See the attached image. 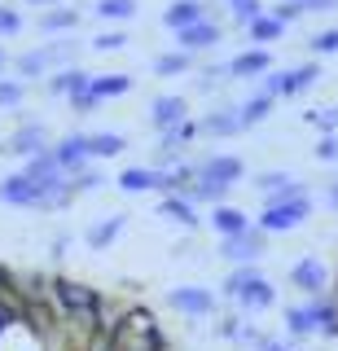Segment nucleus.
Segmentation results:
<instances>
[{"instance_id": "obj_49", "label": "nucleus", "mask_w": 338, "mask_h": 351, "mask_svg": "<svg viewBox=\"0 0 338 351\" xmlns=\"http://www.w3.org/2000/svg\"><path fill=\"white\" fill-rule=\"evenodd\" d=\"M67 255H71V233H58V237L49 241V259H53V263H62Z\"/></svg>"}, {"instance_id": "obj_9", "label": "nucleus", "mask_w": 338, "mask_h": 351, "mask_svg": "<svg viewBox=\"0 0 338 351\" xmlns=\"http://www.w3.org/2000/svg\"><path fill=\"white\" fill-rule=\"evenodd\" d=\"M0 202H5V206H27V211H40L45 189H40L27 171H9V176H0Z\"/></svg>"}, {"instance_id": "obj_26", "label": "nucleus", "mask_w": 338, "mask_h": 351, "mask_svg": "<svg viewBox=\"0 0 338 351\" xmlns=\"http://www.w3.org/2000/svg\"><path fill=\"white\" fill-rule=\"evenodd\" d=\"M75 27H80V9L75 5L40 9V31H45V36H62V31H75Z\"/></svg>"}, {"instance_id": "obj_16", "label": "nucleus", "mask_w": 338, "mask_h": 351, "mask_svg": "<svg viewBox=\"0 0 338 351\" xmlns=\"http://www.w3.org/2000/svg\"><path fill=\"white\" fill-rule=\"evenodd\" d=\"M128 228V211H114V215H101L97 224H88V233H84V241H88V250H110L119 237H123Z\"/></svg>"}, {"instance_id": "obj_11", "label": "nucleus", "mask_w": 338, "mask_h": 351, "mask_svg": "<svg viewBox=\"0 0 338 351\" xmlns=\"http://www.w3.org/2000/svg\"><path fill=\"white\" fill-rule=\"evenodd\" d=\"M53 158H58V167L75 176L80 167H88L93 162V149H88V132H67L62 141H53Z\"/></svg>"}, {"instance_id": "obj_15", "label": "nucleus", "mask_w": 338, "mask_h": 351, "mask_svg": "<svg viewBox=\"0 0 338 351\" xmlns=\"http://www.w3.org/2000/svg\"><path fill=\"white\" fill-rule=\"evenodd\" d=\"M158 215L167 219V224H180L184 233H193V228L202 224L198 206H193V202H189L184 193H162V202H158Z\"/></svg>"}, {"instance_id": "obj_52", "label": "nucleus", "mask_w": 338, "mask_h": 351, "mask_svg": "<svg viewBox=\"0 0 338 351\" xmlns=\"http://www.w3.org/2000/svg\"><path fill=\"white\" fill-rule=\"evenodd\" d=\"M9 66H14V58H9V49H5V44H0V80H5V75H9Z\"/></svg>"}, {"instance_id": "obj_34", "label": "nucleus", "mask_w": 338, "mask_h": 351, "mask_svg": "<svg viewBox=\"0 0 338 351\" xmlns=\"http://www.w3.org/2000/svg\"><path fill=\"white\" fill-rule=\"evenodd\" d=\"M259 277H264V272H259V263H242V268H233L220 281V294H224V299H237V294H242L250 281H259Z\"/></svg>"}, {"instance_id": "obj_8", "label": "nucleus", "mask_w": 338, "mask_h": 351, "mask_svg": "<svg viewBox=\"0 0 338 351\" xmlns=\"http://www.w3.org/2000/svg\"><path fill=\"white\" fill-rule=\"evenodd\" d=\"M53 149V141H49V128L45 123H36V119H27L18 132H9V141L0 145V154H14V158H36V154H45Z\"/></svg>"}, {"instance_id": "obj_12", "label": "nucleus", "mask_w": 338, "mask_h": 351, "mask_svg": "<svg viewBox=\"0 0 338 351\" xmlns=\"http://www.w3.org/2000/svg\"><path fill=\"white\" fill-rule=\"evenodd\" d=\"M193 167H198V180H220V184H233V189L246 176V162L237 158V154H206V158L193 162Z\"/></svg>"}, {"instance_id": "obj_35", "label": "nucleus", "mask_w": 338, "mask_h": 351, "mask_svg": "<svg viewBox=\"0 0 338 351\" xmlns=\"http://www.w3.org/2000/svg\"><path fill=\"white\" fill-rule=\"evenodd\" d=\"M40 49L49 53L53 71H62V66H75V58H80V40H45Z\"/></svg>"}, {"instance_id": "obj_54", "label": "nucleus", "mask_w": 338, "mask_h": 351, "mask_svg": "<svg viewBox=\"0 0 338 351\" xmlns=\"http://www.w3.org/2000/svg\"><path fill=\"white\" fill-rule=\"evenodd\" d=\"M27 5H36V9H53V5H67V0H27Z\"/></svg>"}, {"instance_id": "obj_3", "label": "nucleus", "mask_w": 338, "mask_h": 351, "mask_svg": "<svg viewBox=\"0 0 338 351\" xmlns=\"http://www.w3.org/2000/svg\"><path fill=\"white\" fill-rule=\"evenodd\" d=\"M312 197H290V202H272V206H264V211L255 215V224L264 228V233L272 237V233H290V228H303L308 224V215H312Z\"/></svg>"}, {"instance_id": "obj_4", "label": "nucleus", "mask_w": 338, "mask_h": 351, "mask_svg": "<svg viewBox=\"0 0 338 351\" xmlns=\"http://www.w3.org/2000/svg\"><path fill=\"white\" fill-rule=\"evenodd\" d=\"M264 250H268V233L259 224H250V228H242V233H233V237H220L215 255L228 259L233 268H242V263H259Z\"/></svg>"}, {"instance_id": "obj_23", "label": "nucleus", "mask_w": 338, "mask_h": 351, "mask_svg": "<svg viewBox=\"0 0 338 351\" xmlns=\"http://www.w3.org/2000/svg\"><path fill=\"white\" fill-rule=\"evenodd\" d=\"M14 75L23 84H36V80H49L53 75V62H49V53L45 49H31V53H18L14 58Z\"/></svg>"}, {"instance_id": "obj_38", "label": "nucleus", "mask_w": 338, "mask_h": 351, "mask_svg": "<svg viewBox=\"0 0 338 351\" xmlns=\"http://www.w3.org/2000/svg\"><path fill=\"white\" fill-rule=\"evenodd\" d=\"M308 53L312 58H334L338 53V27H325L316 36H308Z\"/></svg>"}, {"instance_id": "obj_22", "label": "nucleus", "mask_w": 338, "mask_h": 351, "mask_svg": "<svg viewBox=\"0 0 338 351\" xmlns=\"http://www.w3.org/2000/svg\"><path fill=\"white\" fill-rule=\"evenodd\" d=\"M202 18H206V0H171V5L162 9V27L167 31H184Z\"/></svg>"}, {"instance_id": "obj_32", "label": "nucleus", "mask_w": 338, "mask_h": 351, "mask_svg": "<svg viewBox=\"0 0 338 351\" xmlns=\"http://www.w3.org/2000/svg\"><path fill=\"white\" fill-rule=\"evenodd\" d=\"M189 71H193V53L171 49V53H158L154 58V75H162V80H176V75H189Z\"/></svg>"}, {"instance_id": "obj_40", "label": "nucleus", "mask_w": 338, "mask_h": 351, "mask_svg": "<svg viewBox=\"0 0 338 351\" xmlns=\"http://www.w3.org/2000/svg\"><path fill=\"white\" fill-rule=\"evenodd\" d=\"M23 97H27V84L23 80H0V110H18L23 106Z\"/></svg>"}, {"instance_id": "obj_5", "label": "nucleus", "mask_w": 338, "mask_h": 351, "mask_svg": "<svg viewBox=\"0 0 338 351\" xmlns=\"http://www.w3.org/2000/svg\"><path fill=\"white\" fill-rule=\"evenodd\" d=\"M167 307L184 321H206V316L220 312V299H215L206 285H171L167 290Z\"/></svg>"}, {"instance_id": "obj_41", "label": "nucleus", "mask_w": 338, "mask_h": 351, "mask_svg": "<svg viewBox=\"0 0 338 351\" xmlns=\"http://www.w3.org/2000/svg\"><path fill=\"white\" fill-rule=\"evenodd\" d=\"M246 316L242 312H220V321H215V338H224V343H233L237 334H242Z\"/></svg>"}, {"instance_id": "obj_36", "label": "nucleus", "mask_w": 338, "mask_h": 351, "mask_svg": "<svg viewBox=\"0 0 338 351\" xmlns=\"http://www.w3.org/2000/svg\"><path fill=\"white\" fill-rule=\"evenodd\" d=\"M93 14L106 18V22H132L136 18V0H97Z\"/></svg>"}, {"instance_id": "obj_44", "label": "nucleus", "mask_w": 338, "mask_h": 351, "mask_svg": "<svg viewBox=\"0 0 338 351\" xmlns=\"http://www.w3.org/2000/svg\"><path fill=\"white\" fill-rule=\"evenodd\" d=\"M123 44H128V31H101V36H93V49L97 53H119V49H123Z\"/></svg>"}, {"instance_id": "obj_14", "label": "nucleus", "mask_w": 338, "mask_h": 351, "mask_svg": "<svg viewBox=\"0 0 338 351\" xmlns=\"http://www.w3.org/2000/svg\"><path fill=\"white\" fill-rule=\"evenodd\" d=\"M272 71V53L268 49H242L233 62H228V80H264V75Z\"/></svg>"}, {"instance_id": "obj_31", "label": "nucleus", "mask_w": 338, "mask_h": 351, "mask_svg": "<svg viewBox=\"0 0 338 351\" xmlns=\"http://www.w3.org/2000/svg\"><path fill=\"white\" fill-rule=\"evenodd\" d=\"M88 149L93 158H119L128 149V136L123 132H88Z\"/></svg>"}, {"instance_id": "obj_10", "label": "nucleus", "mask_w": 338, "mask_h": 351, "mask_svg": "<svg viewBox=\"0 0 338 351\" xmlns=\"http://www.w3.org/2000/svg\"><path fill=\"white\" fill-rule=\"evenodd\" d=\"M220 40H224V22H215L211 14H206L202 22H193V27L176 31V49L180 53H193V58H198V53H211Z\"/></svg>"}, {"instance_id": "obj_27", "label": "nucleus", "mask_w": 338, "mask_h": 351, "mask_svg": "<svg viewBox=\"0 0 338 351\" xmlns=\"http://www.w3.org/2000/svg\"><path fill=\"white\" fill-rule=\"evenodd\" d=\"M198 141V119H184V123H176V128H167V132H158V145L162 149H171V154H180L184 158V149Z\"/></svg>"}, {"instance_id": "obj_53", "label": "nucleus", "mask_w": 338, "mask_h": 351, "mask_svg": "<svg viewBox=\"0 0 338 351\" xmlns=\"http://www.w3.org/2000/svg\"><path fill=\"white\" fill-rule=\"evenodd\" d=\"M325 206H334V211H338V180L330 184V189H325Z\"/></svg>"}, {"instance_id": "obj_48", "label": "nucleus", "mask_w": 338, "mask_h": 351, "mask_svg": "<svg viewBox=\"0 0 338 351\" xmlns=\"http://www.w3.org/2000/svg\"><path fill=\"white\" fill-rule=\"evenodd\" d=\"M312 158L316 162H338V136H321L312 145Z\"/></svg>"}, {"instance_id": "obj_18", "label": "nucleus", "mask_w": 338, "mask_h": 351, "mask_svg": "<svg viewBox=\"0 0 338 351\" xmlns=\"http://www.w3.org/2000/svg\"><path fill=\"white\" fill-rule=\"evenodd\" d=\"M233 303L242 307V316H259V312H268V307H277V285L268 277H259V281H250Z\"/></svg>"}, {"instance_id": "obj_39", "label": "nucleus", "mask_w": 338, "mask_h": 351, "mask_svg": "<svg viewBox=\"0 0 338 351\" xmlns=\"http://www.w3.org/2000/svg\"><path fill=\"white\" fill-rule=\"evenodd\" d=\"M259 14H264V5H259V0H233V5H228V18H233V27H242V31H246Z\"/></svg>"}, {"instance_id": "obj_55", "label": "nucleus", "mask_w": 338, "mask_h": 351, "mask_svg": "<svg viewBox=\"0 0 338 351\" xmlns=\"http://www.w3.org/2000/svg\"><path fill=\"white\" fill-rule=\"evenodd\" d=\"M224 5H233V0H224Z\"/></svg>"}, {"instance_id": "obj_50", "label": "nucleus", "mask_w": 338, "mask_h": 351, "mask_svg": "<svg viewBox=\"0 0 338 351\" xmlns=\"http://www.w3.org/2000/svg\"><path fill=\"white\" fill-rule=\"evenodd\" d=\"M303 14H330V9H338V0H299Z\"/></svg>"}, {"instance_id": "obj_46", "label": "nucleus", "mask_w": 338, "mask_h": 351, "mask_svg": "<svg viewBox=\"0 0 338 351\" xmlns=\"http://www.w3.org/2000/svg\"><path fill=\"white\" fill-rule=\"evenodd\" d=\"M224 80H228V62L224 66H206V71L198 75V93H215Z\"/></svg>"}, {"instance_id": "obj_24", "label": "nucleus", "mask_w": 338, "mask_h": 351, "mask_svg": "<svg viewBox=\"0 0 338 351\" xmlns=\"http://www.w3.org/2000/svg\"><path fill=\"white\" fill-rule=\"evenodd\" d=\"M312 321L321 338H338V294H321V299H308Z\"/></svg>"}, {"instance_id": "obj_7", "label": "nucleus", "mask_w": 338, "mask_h": 351, "mask_svg": "<svg viewBox=\"0 0 338 351\" xmlns=\"http://www.w3.org/2000/svg\"><path fill=\"white\" fill-rule=\"evenodd\" d=\"M290 285L299 294H308V299H321V294H330V285H334V272L325 268V259H316V255H303L299 263H290Z\"/></svg>"}, {"instance_id": "obj_21", "label": "nucleus", "mask_w": 338, "mask_h": 351, "mask_svg": "<svg viewBox=\"0 0 338 351\" xmlns=\"http://www.w3.org/2000/svg\"><path fill=\"white\" fill-rule=\"evenodd\" d=\"M206 224H211L215 237H233V233H242V228H250V215L242 206H233V202H220V206L206 211Z\"/></svg>"}, {"instance_id": "obj_33", "label": "nucleus", "mask_w": 338, "mask_h": 351, "mask_svg": "<svg viewBox=\"0 0 338 351\" xmlns=\"http://www.w3.org/2000/svg\"><path fill=\"white\" fill-rule=\"evenodd\" d=\"M132 93V75H93V97L110 101V97H128Z\"/></svg>"}, {"instance_id": "obj_30", "label": "nucleus", "mask_w": 338, "mask_h": 351, "mask_svg": "<svg viewBox=\"0 0 338 351\" xmlns=\"http://www.w3.org/2000/svg\"><path fill=\"white\" fill-rule=\"evenodd\" d=\"M281 31H286V27H281V22H277V18H272L268 9H264V14H259V18L246 27V40L255 44V49H268L272 40H281Z\"/></svg>"}, {"instance_id": "obj_28", "label": "nucleus", "mask_w": 338, "mask_h": 351, "mask_svg": "<svg viewBox=\"0 0 338 351\" xmlns=\"http://www.w3.org/2000/svg\"><path fill=\"white\" fill-rule=\"evenodd\" d=\"M228 193H233V184H220V180H193L184 197H189L193 206H220V202H228Z\"/></svg>"}, {"instance_id": "obj_20", "label": "nucleus", "mask_w": 338, "mask_h": 351, "mask_svg": "<svg viewBox=\"0 0 338 351\" xmlns=\"http://www.w3.org/2000/svg\"><path fill=\"white\" fill-rule=\"evenodd\" d=\"M198 132H206V136H237V132H246V128H242L237 106H215L198 119Z\"/></svg>"}, {"instance_id": "obj_45", "label": "nucleus", "mask_w": 338, "mask_h": 351, "mask_svg": "<svg viewBox=\"0 0 338 351\" xmlns=\"http://www.w3.org/2000/svg\"><path fill=\"white\" fill-rule=\"evenodd\" d=\"M268 14L277 18L281 27H290V22H299V18H303V5H299V0H277V5H272Z\"/></svg>"}, {"instance_id": "obj_25", "label": "nucleus", "mask_w": 338, "mask_h": 351, "mask_svg": "<svg viewBox=\"0 0 338 351\" xmlns=\"http://www.w3.org/2000/svg\"><path fill=\"white\" fill-rule=\"evenodd\" d=\"M281 329H286V338H290V343H303V338H312V334H316L312 307H308V303L286 307V312H281Z\"/></svg>"}, {"instance_id": "obj_19", "label": "nucleus", "mask_w": 338, "mask_h": 351, "mask_svg": "<svg viewBox=\"0 0 338 351\" xmlns=\"http://www.w3.org/2000/svg\"><path fill=\"white\" fill-rule=\"evenodd\" d=\"M114 184L123 193H162V171L149 167V162H145V167H123L114 176Z\"/></svg>"}, {"instance_id": "obj_13", "label": "nucleus", "mask_w": 338, "mask_h": 351, "mask_svg": "<svg viewBox=\"0 0 338 351\" xmlns=\"http://www.w3.org/2000/svg\"><path fill=\"white\" fill-rule=\"evenodd\" d=\"M189 119V101H184L180 93H162L149 101V128L154 132H167V128H176Z\"/></svg>"}, {"instance_id": "obj_2", "label": "nucleus", "mask_w": 338, "mask_h": 351, "mask_svg": "<svg viewBox=\"0 0 338 351\" xmlns=\"http://www.w3.org/2000/svg\"><path fill=\"white\" fill-rule=\"evenodd\" d=\"M321 80V62H303V66H286V71H268L264 80H259V93L268 97H303L308 88H316Z\"/></svg>"}, {"instance_id": "obj_37", "label": "nucleus", "mask_w": 338, "mask_h": 351, "mask_svg": "<svg viewBox=\"0 0 338 351\" xmlns=\"http://www.w3.org/2000/svg\"><path fill=\"white\" fill-rule=\"evenodd\" d=\"M101 184H106V171H97L93 162H88V167H80V171L71 176V189H75V197H80V193H97Z\"/></svg>"}, {"instance_id": "obj_47", "label": "nucleus", "mask_w": 338, "mask_h": 351, "mask_svg": "<svg viewBox=\"0 0 338 351\" xmlns=\"http://www.w3.org/2000/svg\"><path fill=\"white\" fill-rule=\"evenodd\" d=\"M18 31H23V14H18L14 5H0V40L18 36Z\"/></svg>"}, {"instance_id": "obj_17", "label": "nucleus", "mask_w": 338, "mask_h": 351, "mask_svg": "<svg viewBox=\"0 0 338 351\" xmlns=\"http://www.w3.org/2000/svg\"><path fill=\"white\" fill-rule=\"evenodd\" d=\"M88 84H93V71H84V66H62V71H53L45 80V93L49 97H75Z\"/></svg>"}, {"instance_id": "obj_51", "label": "nucleus", "mask_w": 338, "mask_h": 351, "mask_svg": "<svg viewBox=\"0 0 338 351\" xmlns=\"http://www.w3.org/2000/svg\"><path fill=\"white\" fill-rule=\"evenodd\" d=\"M264 351H303L299 343H290V338H268V347Z\"/></svg>"}, {"instance_id": "obj_6", "label": "nucleus", "mask_w": 338, "mask_h": 351, "mask_svg": "<svg viewBox=\"0 0 338 351\" xmlns=\"http://www.w3.org/2000/svg\"><path fill=\"white\" fill-rule=\"evenodd\" d=\"M250 184H255V193L264 197V206L290 202V197H312V184L299 180V176H290V171H259Z\"/></svg>"}, {"instance_id": "obj_29", "label": "nucleus", "mask_w": 338, "mask_h": 351, "mask_svg": "<svg viewBox=\"0 0 338 351\" xmlns=\"http://www.w3.org/2000/svg\"><path fill=\"white\" fill-rule=\"evenodd\" d=\"M272 101H277V97H268V93H250L242 106H237V114H242V128L250 132L255 123H264V119L272 114Z\"/></svg>"}, {"instance_id": "obj_43", "label": "nucleus", "mask_w": 338, "mask_h": 351, "mask_svg": "<svg viewBox=\"0 0 338 351\" xmlns=\"http://www.w3.org/2000/svg\"><path fill=\"white\" fill-rule=\"evenodd\" d=\"M67 101H71V114H97V110H101V101H97V97H93V84L88 88H84V93H75V97H67Z\"/></svg>"}, {"instance_id": "obj_1", "label": "nucleus", "mask_w": 338, "mask_h": 351, "mask_svg": "<svg viewBox=\"0 0 338 351\" xmlns=\"http://www.w3.org/2000/svg\"><path fill=\"white\" fill-rule=\"evenodd\" d=\"M114 351H171V343L149 307H128L114 329Z\"/></svg>"}, {"instance_id": "obj_42", "label": "nucleus", "mask_w": 338, "mask_h": 351, "mask_svg": "<svg viewBox=\"0 0 338 351\" xmlns=\"http://www.w3.org/2000/svg\"><path fill=\"white\" fill-rule=\"evenodd\" d=\"M308 123H312V128H321V136H334V132H338V106L308 110Z\"/></svg>"}]
</instances>
